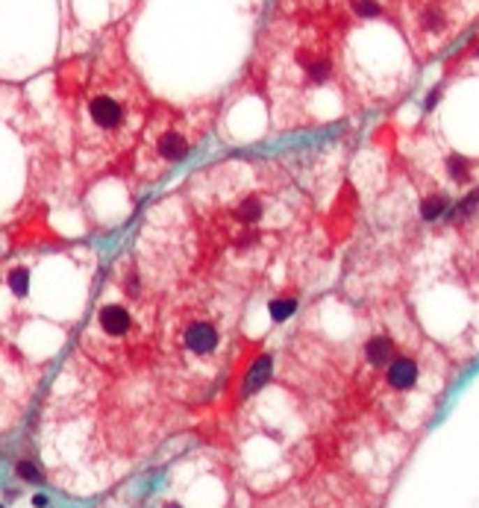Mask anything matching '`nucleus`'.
<instances>
[{
    "mask_svg": "<svg viewBox=\"0 0 479 508\" xmlns=\"http://www.w3.org/2000/svg\"><path fill=\"white\" fill-rule=\"evenodd\" d=\"M9 285H12V291L15 294H27V288H30V274L27 271H15L9 276Z\"/></svg>",
    "mask_w": 479,
    "mask_h": 508,
    "instance_id": "obj_11",
    "label": "nucleus"
},
{
    "mask_svg": "<svg viewBox=\"0 0 479 508\" xmlns=\"http://www.w3.org/2000/svg\"><path fill=\"white\" fill-rule=\"evenodd\" d=\"M424 379V364H420V352L403 347L397 356L388 361V368L383 371V382L391 394H408L420 385Z\"/></svg>",
    "mask_w": 479,
    "mask_h": 508,
    "instance_id": "obj_1",
    "label": "nucleus"
},
{
    "mask_svg": "<svg viewBox=\"0 0 479 508\" xmlns=\"http://www.w3.org/2000/svg\"><path fill=\"white\" fill-rule=\"evenodd\" d=\"M473 162L459 156V153H450V156L444 159V174H447V182L456 188H468L473 182Z\"/></svg>",
    "mask_w": 479,
    "mask_h": 508,
    "instance_id": "obj_6",
    "label": "nucleus"
},
{
    "mask_svg": "<svg viewBox=\"0 0 479 508\" xmlns=\"http://www.w3.org/2000/svg\"><path fill=\"white\" fill-rule=\"evenodd\" d=\"M271 368H274L271 356H259L256 361L250 364V371H247V376H244V388H242L244 397H250L253 391H259V388L267 382V379H271Z\"/></svg>",
    "mask_w": 479,
    "mask_h": 508,
    "instance_id": "obj_7",
    "label": "nucleus"
},
{
    "mask_svg": "<svg viewBox=\"0 0 479 508\" xmlns=\"http://www.w3.org/2000/svg\"><path fill=\"white\" fill-rule=\"evenodd\" d=\"M101 327L109 335H124L126 329H130V315H126L124 306H106L101 312Z\"/></svg>",
    "mask_w": 479,
    "mask_h": 508,
    "instance_id": "obj_9",
    "label": "nucleus"
},
{
    "mask_svg": "<svg viewBox=\"0 0 479 508\" xmlns=\"http://www.w3.org/2000/svg\"><path fill=\"white\" fill-rule=\"evenodd\" d=\"M189 150H191V138L179 130H168L156 141V153L165 162H182L189 156Z\"/></svg>",
    "mask_w": 479,
    "mask_h": 508,
    "instance_id": "obj_5",
    "label": "nucleus"
},
{
    "mask_svg": "<svg viewBox=\"0 0 479 508\" xmlns=\"http://www.w3.org/2000/svg\"><path fill=\"white\" fill-rule=\"evenodd\" d=\"M33 502H36L38 508H45V505H47V500H45V493H38V497H33Z\"/></svg>",
    "mask_w": 479,
    "mask_h": 508,
    "instance_id": "obj_13",
    "label": "nucleus"
},
{
    "mask_svg": "<svg viewBox=\"0 0 479 508\" xmlns=\"http://www.w3.org/2000/svg\"><path fill=\"white\" fill-rule=\"evenodd\" d=\"M403 350V344L394 338V332L385 327H379V329H374V332H368V338H364V344H362V359H364V368L368 371H376V373H383L385 368H388V361L397 356V352Z\"/></svg>",
    "mask_w": 479,
    "mask_h": 508,
    "instance_id": "obj_2",
    "label": "nucleus"
},
{
    "mask_svg": "<svg viewBox=\"0 0 479 508\" xmlns=\"http://www.w3.org/2000/svg\"><path fill=\"white\" fill-rule=\"evenodd\" d=\"M267 312H271V320L283 323V320H288L294 312H297V297H291V294H286V297H277V300L267 303Z\"/></svg>",
    "mask_w": 479,
    "mask_h": 508,
    "instance_id": "obj_10",
    "label": "nucleus"
},
{
    "mask_svg": "<svg viewBox=\"0 0 479 508\" xmlns=\"http://www.w3.org/2000/svg\"><path fill=\"white\" fill-rule=\"evenodd\" d=\"M182 344H186V350L191 356H212L221 344V332H218L215 323L194 320V323H189V329L182 332Z\"/></svg>",
    "mask_w": 479,
    "mask_h": 508,
    "instance_id": "obj_3",
    "label": "nucleus"
},
{
    "mask_svg": "<svg viewBox=\"0 0 479 508\" xmlns=\"http://www.w3.org/2000/svg\"><path fill=\"white\" fill-rule=\"evenodd\" d=\"M89 112H91V121L97 126H103V130H118L124 124V106H121V100H115V97H109V94L94 97Z\"/></svg>",
    "mask_w": 479,
    "mask_h": 508,
    "instance_id": "obj_4",
    "label": "nucleus"
},
{
    "mask_svg": "<svg viewBox=\"0 0 479 508\" xmlns=\"http://www.w3.org/2000/svg\"><path fill=\"white\" fill-rule=\"evenodd\" d=\"M453 209V200H450L447 191H432L424 197V203H420V215H424V221H439L444 218L447 211Z\"/></svg>",
    "mask_w": 479,
    "mask_h": 508,
    "instance_id": "obj_8",
    "label": "nucleus"
},
{
    "mask_svg": "<svg viewBox=\"0 0 479 508\" xmlns=\"http://www.w3.org/2000/svg\"><path fill=\"white\" fill-rule=\"evenodd\" d=\"M168 508H179V505H168Z\"/></svg>",
    "mask_w": 479,
    "mask_h": 508,
    "instance_id": "obj_14",
    "label": "nucleus"
},
{
    "mask_svg": "<svg viewBox=\"0 0 479 508\" xmlns=\"http://www.w3.org/2000/svg\"><path fill=\"white\" fill-rule=\"evenodd\" d=\"M18 476H24L27 482H41V473L36 470V464H30V461H18Z\"/></svg>",
    "mask_w": 479,
    "mask_h": 508,
    "instance_id": "obj_12",
    "label": "nucleus"
}]
</instances>
